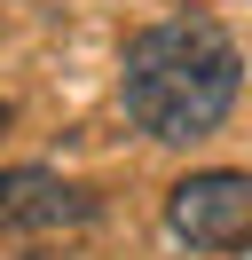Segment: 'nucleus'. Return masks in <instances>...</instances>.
<instances>
[{
	"instance_id": "f257e3e1",
	"label": "nucleus",
	"mask_w": 252,
	"mask_h": 260,
	"mask_svg": "<svg viewBox=\"0 0 252 260\" xmlns=\"http://www.w3.org/2000/svg\"><path fill=\"white\" fill-rule=\"evenodd\" d=\"M244 87V55L213 16H166L126 40L118 103L150 142H205Z\"/></svg>"
},
{
	"instance_id": "f03ea898",
	"label": "nucleus",
	"mask_w": 252,
	"mask_h": 260,
	"mask_svg": "<svg viewBox=\"0 0 252 260\" xmlns=\"http://www.w3.org/2000/svg\"><path fill=\"white\" fill-rule=\"evenodd\" d=\"M166 229L189 252H244L252 244V174H189L166 189Z\"/></svg>"
},
{
	"instance_id": "7ed1b4c3",
	"label": "nucleus",
	"mask_w": 252,
	"mask_h": 260,
	"mask_svg": "<svg viewBox=\"0 0 252 260\" xmlns=\"http://www.w3.org/2000/svg\"><path fill=\"white\" fill-rule=\"evenodd\" d=\"M87 221H94V197L79 181L47 174V166H8L0 174V229L47 237V229H87Z\"/></svg>"
},
{
	"instance_id": "20e7f679",
	"label": "nucleus",
	"mask_w": 252,
	"mask_h": 260,
	"mask_svg": "<svg viewBox=\"0 0 252 260\" xmlns=\"http://www.w3.org/2000/svg\"><path fill=\"white\" fill-rule=\"evenodd\" d=\"M0 134H8V95H0Z\"/></svg>"
}]
</instances>
